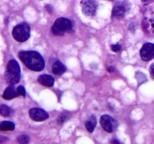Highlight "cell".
I'll use <instances>...</instances> for the list:
<instances>
[{
  "label": "cell",
  "mask_w": 154,
  "mask_h": 144,
  "mask_svg": "<svg viewBox=\"0 0 154 144\" xmlns=\"http://www.w3.org/2000/svg\"><path fill=\"white\" fill-rule=\"evenodd\" d=\"M129 10V4L126 2L118 1L115 3L113 8L112 16L123 17Z\"/></svg>",
  "instance_id": "5b68a950"
},
{
  "label": "cell",
  "mask_w": 154,
  "mask_h": 144,
  "mask_svg": "<svg viewBox=\"0 0 154 144\" xmlns=\"http://www.w3.org/2000/svg\"><path fill=\"white\" fill-rule=\"evenodd\" d=\"M82 11L86 16H93L96 15L97 10V3L94 0H82Z\"/></svg>",
  "instance_id": "52a82bcc"
},
{
  "label": "cell",
  "mask_w": 154,
  "mask_h": 144,
  "mask_svg": "<svg viewBox=\"0 0 154 144\" xmlns=\"http://www.w3.org/2000/svg\"><path fill=\"white\" fill-rule=\"evenodd\" d=\"M29 117L35 122H43L48 119L49 114L43 109L38 107L31 108L29 111Z\"/></svg>",
  "instance_id": "ba28073f"
},
{
  "label": "cell",
  "mask_w": 154,
  "mask_h": 144,
  "mask_svg": "<svg viewBox=\"0 0 154 144\" xmlns=\"http://www.w3.org/2000/svg\"><path fill=\"white\" fill-rule=\"evenodd\" d=\"M38 82L42 85L48 87H52L54 85V79L49 74H42L38 78Z\"/></svg>",
  "instance_id": "8fae6325"
},
{
  "label": "cell",
  "mask_w": 154,
  "mask_h": 144,
  "mask_svg": "<svg viewBox=\"0 0 154 144\" xmlns=\"http://www.w3.org/2000/svg\"><path fill=\"white\" fill-rule=\"evenodd\" d=\"M51 30L55 35L61 36L66 32H72L73 30V24L67 18L60 17L54 22Z\"/></svg>",
  "instance_id": "3957f363"
},
{
  "label": "cell",
  "mask_w": 154,
  "mask_h": 144,
  "mask_svg": "<svg viewBox=\"0 0 154 144\" xmlns=\"http://www.w3.org/2000/svg\"><path fill=\"white\" fill-rule=\"evenodd\" d=\"M66 70V66L60 61H56L52 66V71L56 75L63 74Z\"/></svg>",
  "instance_id": "7c38bea8"
},
{
  "label": "cell",
  "mask_w": 154,
  "mask_h": 144,
  "mask_svg": "<svg viewBox=\"0 0 154 144\" xmlns=\"http://www.w3.org/2000/svg\"><path fill=\"white\" fill-rule=\"evenodd\" d=\"M141 1H142V2H147V0H141Z\"/></svg>",
  "instance_id": "7402d4cb"
},
{
  "label": "cell",
  "mask_w": 154,
  "mask_h": 144,
  "mask_svg": "<svg viewBox=\"0 0 154 144\" xmlns=\"http://www.w3.org/2000/svg\"><path fill=\"white\" fill-rule=\"evenodd\" d=\"M5 79L8 85H15L19 82L20 80V68L16 60L11 59L8 62Z\"/></svg>",
  "instance_id": "7a4b0ae2"
},
{
  "label": "cell",
  "mask_w": 154,
  "mask_h": 144,
  "mask_svg": "<svg viewBox=\"0 0 154 144\" xmlns=\"http://www.w3.org/2000/svg\"><path fill=\"white\" fill-rule=\"evenodd\" d=\"M17 92L19 94V95L23 96V97L26 95V90L24 88V87L22 86H19L17 88Z\"/></svg>",
  "instance_id": "ac0fdd59"
},
{
  "label": "cell",
  "mask_w": 154,
  "mask_h": 144,
  "mask_svg": "<svg viewBox=\"0 0 154 144\" xmlns=\"http://www.w3.org/2000/svg\"><path fill=\"white\" fill-rule=\"evenodd\" d=\"M68 118V114L66 113H62L61 115L59 116V117L57 118V123L59 124H63L64 122L66 121V119Z\"/></svg>",
  "instance_id": "e0dca14e"
},
{
  "label": "cell",
  "mask_w": 154,
  "mask_h": 144,
  "mask_svg": "<svg viewBox=\"0 0 154 144\" xmlns=\"http://www.w3.org/2000/svg\"><path fill=\"white\" fill-rule=\"evenodd\" d=\"M111 50H112L114 52H118L121 50V46L120 44H114L111 46Z\"/></svg>",
  "instance_id": "d6986e66"
},
{
  "label": "cell",
  "mask_w": 154,
  "mask_h": 144,
  "mask_svg": "<svg viewBox=\"0 0 154 144\" xmlns=\"http://www.w3.org/2000/svg\"><path fill=\"white\" fill-rule=\"evenodd\" d=\"M17 96H19V94L17 88L14 87V85L9 86L8 88H6L2 94V98L5 100H11Z\"/></svg>",
  "instance_id": "30bf717a"
},
{
  "label": "cell",
  "mask_w": 154,
  "mask_h": 144,
  "mask_svg": "<svg viewBox=\"0 0 154 144\" xmlns=\"http://www.w3.org/2000/svg\"><path fill=\"white\" fill-rule=\"evenodd\" d=\"M14 38L18 42H25L30 37V27L26 22L17 25L12 31Z\"/></svg>",
  "instance_id": "277c9868"
},
{
  "label": "cell",
  "mask_w": 154,
  "mask_h": 144,
  "mask_svg": "<svg viewBox=\"0 0 154 144\" xmlns=\"http://www.w3.org/2000/svg\"><path fill=\"white\" fill-rule=\"evenodd\" d=\"M96 125V118L94 116H91L90 117V118L87 120V122H85V126L87 130H88L90 133H93V130H94L95 128Z\"/></svg>",
  "instance_id": "4fadbf2b"
},
{
  "label": "cell",
  "mask_w": 154,
  "mask_h": 144,
  "mask_svg": "<svg viewBox=\"0 0 154 144\" xmlns=\"http://www.w3.org/2000/svg\"><path fill=\"white\" fill-rule=\"evenodd\" d=\"M11 114V108L5 104L0 105V115L4 117L9 116Z\"/></svg>",
  "instance_id": "9a60e30c"
},
{
  "label": "cell",
  "mask_w": 154,
  "mask_h": 144,
  "mask_svg": "<svg viewBox=\"0 0 154 144\" xmlns=\"http://www.w3.org/2000/svg\"><path fill=\"white\" fill-rule=\"evenodd\" d=\"M15 128V124L11 122L5 121L0 123V130H13Z\"/></svg>",
  "instance_id": "5bb4252c"
},
{
  "label": "cell",
  "mask_w": 154,
  "mask_h": 144,
  "mask_svg": "<svg viewBox=\"0 0 154 144\" xmlns=\"http://www.w3.org/2000/svg\"><path fill=\"white\" fill-rule=\"evenodd\" d=\"M108 71H109V72H114V67H110V68H108Z\"/></svg>",
  "instance_id": "44dd1931"
},
{
  "label": "cell",
  "mask_w": 154,
  "mask_h": 144,
  "mask_svg": "<svg viewBox=\"0 0 154 144\" xmlns=\"http://www.w3.org/2000/svg\"><path fill=\"white\" fill-rule=\"evenodd\" d=\"M100 124L104 130L108 133L114 131L117 126V121L114 118L108 115H104L101 117Z\"/></svg>",
  "instance_id": "8992f818"
},
{
  "label": "cell",
  "mask_w": 154,
  "mask_h": 144,
  "mask_svg": "<svg viewBox=\"0 0 154 144\" xmlns=\"http://www.w3.org/2000/svg\"><path fill=\"white\" fill-rule=\"evenodd\" d=\"M29 141V137L27 135H21V136H20L19 137H18V142H19L20 143H28Z\"/></svg>",
  "instance_id": "2e32d148"
},
{
  "label": "cell",
  "mask_w": 154,
  "mask_h": 144,
  "mask_svg": "<svg viewBox=\"0 0 154 144\" xmlns=\"http://www.w3.org/2000/svg\"><path fill=\"white\" fill-rule=\"evenodd\" d=\"M140 56L141 59L149 62L154 58V44L146 43L140 50Z\"/></svg>",
  "instance_id": "9c48e42d"
},
{
  "label": "cell",
  "mask_w": 154,
  "mask_h": 144,
  "mask_svg": "<svg viewBox=\"0 0 154 144\" xmlns=\"http://www.w3.org/2000/svg\"><path fill=\"white\" fill-rule=\"evenodd\" d=\"M19 58L29 70L41 71L45 68L43 57L35 51H21L19 52Z\"/></svg>",
  "instance_id": "6da1fadb"
},
{
  "label": "cell",
  "mask_w": 154,
  "mask_h": 144,
  "mask_svg": "<svg viewBox=\"0 0 154 144\" xmlns=\"http://www.w3.org/2000/svg\"><path fill=\"white\" fill-rule=\"evenodd\" d=\"M149 70H150V76H151L152 79L154 80V63H153V64L150 65Z\"/></svg>",
  "instance_id": "ffe728a7"
}]
</instances>
